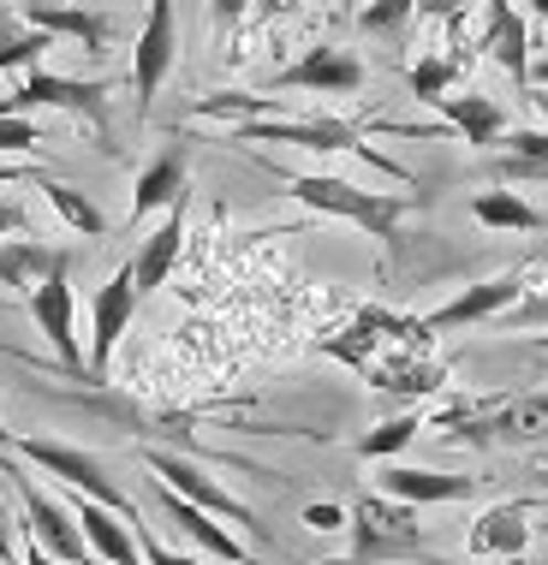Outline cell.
I'll return each instance as SVG.
<instances>
[{"mask_svg": "<svg viewBox=\"0 0 548 565\" xmlns=\"http://www.w3.org/2000/svg\"><path fill=\"white\" fill-rule=\"evenodd\" d=\"M19 19L30 30H49V36H72L84 54H102L114 42V19L108 12H89V7H60V0H24Z\"/></svg>", "mask_w": 548, "mask_h": 565, "instance_id": "cell-13", "label": "cell"}, {"mask_svg": "<svg viewBox=\"0 0 548 565\" xmlns=\"http://www.w3.org/2000/svg\"><path fill=\"white\" fill-rule=\"evenodd\" d=\"M525 7H530V12H537V19L548 24V0H525Z\"/></svg>", "mask_w": 548, "mask_h": 565, "instance_id": "cell-42", "label": "cell"}, {"mask_svg": "<svg viewBox=\"0 0 548 565\" xmlns=\"http://www.w3.org/2000/svg\"><path fill=\"white\" fill-rule=\"evenodd\" d=\"M519 292H525L519 274H495V280H477V286H465V292L453 298V303H441L430 322H423V333H453V328H471V322H489V316H500Z\"/></svg>", "mask_w": 548, "mask_h": 565, "instance_id": "cell-14", "label": "cell"}, {"mask_svg": "<svg viewBox=\"0 0 548 565\" xmlns=\"http://www.w3.org/2000/svg\"><path fill=\"white\" fill-rule=\"evenodd\" d=\"M471 477H441V470H418V465H388L382 470V494L405 500V507H441V500H465Z\"/></svg>", "mask_w": 548, "mask_h": 565, "instance_id": "cell-21", "label": "cell"}, {"mask_svg": "<svg viewBox=\"0 0 548 565\" xmlns=\"http://www.w3.org/2000/svg\"><path fill=\"white\" fill-rule=\"evenodd\" d=\"M471 7V0H418L423 19H460V12Z\"/></svg>", "mask_w": 548, "mask_h": 565, "instance_id": "cell-37", "label": "cell"}, {"mask_svg": "<svg viewBox=\"0 0 548 565\" xmlns=\"http://www.w3.org/2000/svg\"><path fill=\"white\" fill-rule=\"evenodd\" d=\"M525 84H537V89H548V54H542V60H530V72H525Z\"/></svg>", "mask_w": 548, "mask_h": 565, "instance_id": "cell-41", "label": "cell"}, {"mask_svg": "<svg viewBox=\"0 0 548 565\" xmlns=\"http://www.w3.org/2000/svg\"><path fill=\"white\" fill-rule=\"evenodd\" d=\"M423 547L418 512L393 494H363L352 507V565H382V559H411Z\"/></svg>", "mask_w": 548, "mask_h": 565, "instance_id": "cell-3", "label": "cell"}, {"mask_svg": "<svg viewBox=\"0 0 548 565\" xmlns=\"http://www.w3.org/2000/svg\"><path fill=\"white\" fill-rule=\"evenodd\" d=\"M54 49V36L49 30H30L19 12H7L0 7V72H30L42 54Z\"/></svg>", "mask_w": 548, "mask_h": 565, "instance_id": "cell-26", "label": "cell"}, {"mask_svg": "<svg viewBox=\"0 0 548 565\" xmlns=\"http://www.w3.org/2000/svg\"><path fill=\"white\" fill-rule=\"evenodd\" d=\"M42 196H49V209L72 226V233H84V238H102V233H108V215H102V209L89 203L84 191H72L66 179H42Z\"/></svg>", "mask_w": 548, "mask_h": 565, "instance_id": "cell-27", "label": "cell"}, {"mask_svg": "<svg viewBox=\"0 0 548 565\" xmlns=\"http://www.w3.org/2000/svg\"><path fill=\"white\" fill-rule=\"evenodd\" d=\"M304 524H310V530H340L346 512L340 507H304Z\"/></svg>", "mask_w": 548, "mask_h": 565, "instance_id": "cell-35", "label": "cell"}, {"mask_svg": "<svg viewBox=\"0 0 548 565\" xmlns=\"http://www.w3.org/2000/svg\"><path fill=\"white\" fill-rule=\"evenodd\" d=\"M281 185H286L293 203L316 209V215H334V221H352L370 238H393L400 233V215L411 209V196L363 191V185H352V179H334V173H281Z\"/></svg>", "mask_w": 548, "mask_h": 565, "instance_id": "cell-1", "label": "cell"}, {"mask_svg": "<svg viewBox=\"0 0 548 565\" xmlns=\"http://www.w3.org/2000/svg\"><path fill=\"white\" fill-rule=\"evenodd\" d=\"M430 108L447 119L453 131L465 137L471 149H495V137L507 131V114L495 108V96H477V89H460V96H441L430 102Z\"/></svg>", "mask_w": 548, "mask_h": 565, "instance_id": "cell-20", "label": "cell"}, {"mask_svg": "<svg viewBox=\"0 0 548 565\" xmlns=\"http://www.w3.org/2000/svg\"><path fill=\"white\" fill-rule=\"evenodd\" d=\"M12 488H19V500H24V536H36L60 565H89L96 554H89V542H84V530H78V518H72V507H60V500L42 488L30 470H19V458H12Z\"/></svg>", "mask_w": 548, "mask_h": 565, "instance_id": "cell-6", "label": "cell"}, {"mask_svg": "<svg viewBox=\"0 0 548 565\" xmlns=\"http://www.w3.org/2000/svg\"><path fill=\"white\" fill-rule=\"evenodd\" d=\"M418 429H423L418 417H388V423H376V429L358 440V458H370V465H382V458L405 452L411 440H418Z\"/></svg>", "mask_w": 548, "mask_h": 565, "instance_id": "cell-28", "label": "cell"}, {"mask_svg": "<svg viewBox=\"0 0 548 565\" xmlns=\"http://www.w3.org/2000/svg\"><path fill=\"white\" fill-rule=\"evenodd\" d=\"M477 49L489 54L507 78L525 84V72H530V30H525V19H519L513 0H483V42H477Z\"/></svg>", "mask_w": 548, "mask_h": 565, "instance_id": "cell-15", "label": "cell"}, {"mask_svg": "<svg viewBox=\"0 0 548 565\" xmlns=\"http://www.w3.org/2000/svg\"><path fill=\"white\" fill-rule=\"evenodd\" d=\"M548 440V393H525V399L500 405L489 423H483V440Z\"/></svg>", "mask_w": 548, "mask_h": 565, "instance_id": "cell-25", "label": "cell"}, {"mask_svg": "<svg viewBox=\"0 0 548 565\" xmlns=\"http://www.w3.org/2000/svg\"><path fill=\"white\" fill-rule=\"evenodd\" d=\"M12 447H19V458H30L36 470H49V477H60V482L72 488V494H89V500H102L108 512H119L126 524H137V507H131V500L114 488L108 465H102L96 452H84V447H66V440H42V435H19Z\"/></svg>", "mask_w": 548, "mask_h": 565, "instance_id": "cell-2", "label": "cell"}, {"mask_svg": "<svg viewBox=\"0 0 548 565\" xmlns=\"http://www.w3.org/2000/svg\"><path fill=\"white\" fill-rule=\"evenodd\" d=\"M471 215L483 226H495V233H542V209H530L519 191H477L471 196Z\"/></svg>", "mask_w": 548, "mask_h": 565, "instance_id": "cell-24", "label": "cell"}, {"mask_svg": "<svg viewBox=\"0 0 548 565\" xmlns=\"http://www.w3.org/2000/svg\"><path fill=\"white\" fill-rule=\"evenodd\" d=\"M530 547V524H525V507H489L471 524V554L477 559H519Z\"/></svg>", "mask_w": 548, "mask_h": 565, "instance_id": "cell-22", "label": "cell"}, {"mask_svg": "<svg viewBox=\"0 0 548 565\" xmlns=\"http://www.w3.org/2000/svg\"><path fill=\"white\" fill-rule=\"evenodd\" d=\"M36 143H42V126H36V119L0 114V156H30Z\"/></svg>", "mask_w": 548, "mask_h": 565, "instance_id": "cell-32", "label": "cell"}, {"mask_svg": "<svg viewBox=\"0 0 548 565\" xmlns=\"http://www.w3.org/2000/svg\"><path fill=\"white\" fill-rule=\"evenodd\" d=\"M191 185H186V143H167L156 161L137 173V185H131V221H144V215H156V209L167 203H179Z\"/></svg>", "mask_w": 548, "mask_h": 565, "instance_id": "cell-18", "label": "cell"}, {"mask_svg": "<svg viewBox=\"0 0 548 565\" xmlns=\"http://www.w3.org/2000/svg\"><path fill=\"white\" fill-rule=\"evenodd\" d=\"M173 42H179V30H173V0H149L144 36H137V49H131V89H137V114H149V108H156V96H161L167 72H173Z\"/></svg>", "mask_w": 548, "mask_h": 565, "instance_id": "cell-7", "label": "cell"}, {"mask_svg": "<svg viewBox=\"0 0 548 565\" xmlns=\"http://www.w3.org/2000/svg\"><path fill=\"white\" fill-rule=\"evenodd\" d=\"M453 78H460V66H453V60L423 54L418 66H411V96H418V102H441L453 89Z\"/></svg>", "mask_w": 548, "mask_h": 565, "instance_id": "cell-29", "label": "cell"}, {"mask_svg": "<svg viewBox=\"0 0 548 565\" xmlns=\"http://www.w3.org/2000/svg\"><path fill=\"white\" fill-rule=\"evenodd\" d=\"M24 565H60L54 554H49V547H42L36 536H24Z\"/></svg>", "mask_w": 548, "mask_h": 565, "instance_id": "cell-40", "label": "cell"}, {"mask_svg": "<svg viewBox=\"0 0 548 565\" xmlns=\"http://www.w3.org/2000/svg\"><path fill=\"white\" fill-rule=\"evenodd\" d=\"M245 7H251V0H209V12H215V24H221V30L245 19Z\"/></svg>", "mask_w": 548, "mask_h": 565, "instance_id": "cell-39", "label": "cell"}, {"mask_svg": "<svg viewBox=\"0 0 548 565\" xmlns=\"http://www.w3.org/2000/svg\"><path fill=\"white\" fill-rule=\"evenodd\" d=\"M530 102H537V108H542V119H548V89H537V96H530Z\"/></svg>", "mask_w": 548, "mask_h": 565, "instance_id": "cell-43", "label": "cell"}, {"mask_svg": "<svg viewBox=\"0 0 548 565\" xmlns=\"http://www.w3.org/2000/svg\"><path fill=\"white\" fill-rule=\"evenodd\" d=\"M19 179H30V185H42V167H24V161H0V185H19Z\"/></svg>", "mask_w": 548, "mask_h": 565, "instance_id": "cell-34", "label": "cell"}, {"mask_svg": "<svg viewBox=\"0 0 548 565\" xmlns=\"http://www.w3.org/2000/svg\"><path fill=\"white\" fill-rule=\"evenodd\" d=\"M72 518H78V530H84V542H89V554L96 559H108V565H144V547H137V524H126L119 512H108L102 500H66Z\"/></svg>", "mask_w": 548, "mask_h": 565, "instance_id": "cell-12", "label": "cell"}, {"mask_svg": "<svg viewBox=\"0 0 548 565\" xmlns=\"http://www.w3.org/2000/svg\"><path fill=\"white\" fill-rule=\"evenodd\" d=\"M12 233H30V221H24V209L19 203H0V238H12Z\"/></svg>", "mask_w": 548, "mask_h": 565, "instance_id": "cell-36", "label": "cell"}, {"mask_svg": "<svg viewBox=\"0 0 548 565\" xmlns=\"http://www.w3.org/2000/svg\"><path fill=\"white\" fill-rule=\"evenodd\" d=\"M179 244H186V196L179 203H167V221L149 233L144 244H137V256H131V280H137V298H149L156 286L173 274L179 263Z\"/></svg>", "mask_w": 548, "mask_h": 565, "instance_id": "cell-16", "label": "cell"}, {"mask_svg": "<svg viewBox=\"0 0 548 565\" xmlns=\"http://www.w3.org/2000/svg\"><path fill=\"white\" fill-rule=\"evenodd\" d=\"M0 303H7V298H0Z\"/></svg>", "mask_w": 548, "mask_h": 565, "instance_id": "cell-45", "label": "cell"}, {"mask_svg": "<svg viewBox=\"0 0 548 565\" xmlns=\"http://www.w3.org/2000/svg\"><path fill=\"white\" fill-rule=\"evenodd\" d=\"M137 547H144V565H197L186 554H173V547H161L156 536H144V530H137Z\"/></svg>", "mask_w": 548, "mask_h": 565, "instance_id": "cell-33", "label": "cell"}, {"mask_svg": "<svg viewBox=\"0 0 548 565\" xmlns=\"http://www.w3.org/2000/svg\"><path fill=\"white\" fill-rule=\"evenodd\" d=\"M542 345H548V340H542Z\"/></svg>", "mask_w": 548, "mask_h": 565, "instance_id": "cell-46", "label": "cell"}, {"mask_svg": "<svg viewBox=\"0 0 548 565\" xmlns=\"http://www.w3.org/2000/svg\"><path fill=\"white\" fill-rule=\"evenodd\" d=\"M233 143H293V149H323V156H363L370 167H382V173H400L346 119H251V126L233 131Z\"/></svg>", "mask_w": 548, "mask_h": 565, "instance_id": "cell-5", "label": "cell"}, {"mask_svg": "<svg viewBox=\"0 0 548 565\" xmlns=\"http://www.w3.org/2000/svg\"><path fill=\"white\" fill-rule=\"evenodd\" d=\"M495 173L507 185H542L548 179V131H500L495 137Z\"/></svg>", "mask_w": 548, "mask_h": 565, "instance_id": "cell-23", "label": "cell"}, {"mask_svg": "<svg viewBox=\"0 0 548 565\" xmlns=\"http://www.w3.org/2000/svg\"><path fill=\"white\" fill-rule=\"evenodd\" d=\"M197 114L203 119H226V114H274V96H239V89H226V96H203L197 102Z\"/></svg>", "mask_w": 548, "mask_h": 565, "instance_id": "cell-31", "label": "cell"}, {"mask_svg": "<svg viewBox=\"0 0 548 565\" xmlns=\"http://www.w3.org/2000/svg\"><path fill=\"white\" fill-rule=\"evenodd\" d=\"M30 108H60V114H78L84 126H96L108 137V84H89V78H54V72L30 66L19 84H12V96L0 102V114H19L30 119Z\"/></svg>", "mask_w": 548, "mask_h": 565, "instance_id": "cell-4", "label": "cell"}, {"mask_svg": "<svg viewBox=\"0 0 548 565\" xmlns=\"http://www.w3.org/2000/svg\"><path fill=\"white\" fill-rule=\"evenodd\" d=\"M131 316H137V280H131V263H126V268L108 274V286H96V310H89V351H84L89 375L108 370V358H114L119 333L131 328Z\"/></svg>", "mask_w": 548, "mask_h": 565, "instance_id": "cell-10", "label": "cell"}, {"mask_svg": "<svg viewBox=\"0 0 548 565\" xmlns=\"http://www.w3.org/2000/svg\"><path fill=\"white\" fill-rule=\"evenodd\" d=\"M411 12H418V0H370V7L358 12V30H370V36H400L411 24Z\"/></svg>", "mask_w": 548, "mask_h": 565, "instance_id": "cell-30", "label": "cell"}, {"mask_svg": "<svg viewBox=\"0 0 548 565\" xmlns=\"http://www.w3.org/2000/svg\"><path fill=\"white\" fill-rule=\"evenodd\" d=\"M144 465L156 470V482H161V488H173L179 500L203 507L209 518H226V524H245V530H256V518H251L245 500H233V494H226V488H221L215 477H203V470H197L191 458H179V452H144Z\"/></svg>", "mask_w": 548, "mask_h": 565, "instance_id": "cell-8", "label": "cell"}, {"mask_svg": "<svg viewBox=\"0 0 548 565\" xmlns=\"http://www.w3.org/2000/svg\"><path fill=\"white\" fill-rule=\"evenodd\" d=\"M30 316H36L42 340L54 345V358L66 363L72 375H89L84 345H78V322H72V263H66V268H54L49 280H42L36 292H30Z\"/></svg>", "mask_w": 548, "mask_h": 565, "instance_id": "cell-9", "label": "cell"}, {"mask_svg": "<svg viewBox=\"0 0 548 565\" xmlns=\"http://www.w3.org/2000/svg\"><path fill=\"white\" fill-rule=\"evenodd\" d=\"M12 559H19V542H12V512L0 500V565H12Z\"/></svg>", "mask_w": 548, "mask_h": 565, "instance_id": "cell-38", "label": "cell"}, {"mask_svg": "<svg viewBox=\"0 0 548 565\" xmlns=\"http://www.w3.org/2000/svg\"><path fill=\"white\" fill-rule=\"evenodd\" d=\"M156 488H161V482H156ZM161 518H167V524H179V530H186V536H191L197 547H203L209 559L251 565V554L239 547V536H226V530H221V518H209L203 507H191V500H179L173 488H161Z\"/></svg>", "mask_w": 548, "mask_h": 565, "instance_id": "cell-17", "label": "cell"}, {"mask_svg": "<svg viewBox=\"0 0 548 565\" xmlns=\"http://www.w3.org/2000/svg\"><path fill=\"white\" fill-rule=\"evenodd\" d=\"M0 447H12V429H7V423H0Z\"/></svg>", "mask_w": 548, "mask_h": 565, "instance_id": "cell-44", "label": "cell"}, {"mask_svg": "<svg viewBox=\"0 0 548 565\" xmlns=\"http://www.w3.org/2000/svg\"><path fill=\"white\" fill-rule=\"evenodd\" d=\"M274 89H310V96H358L363 89V60L352 49H334V42H323V49H310L298 60V66H286L281 78H274Z\"/></svg>", "mask_w": 548, "mask_h": 565, "instance_id": "cell-11", "label": "cell"}, {"mask_svg": "<svg viewBox=\"0 0 548 565\" xmlns=\"http://www.w3.org/2000/svg\"><path fill=\"white\" fill-rule=\"evenodd\" d=\"M72 256L60 250V244H42V238H0V286H19V292L30 298L42 280H49L54 268H66Z\"/></svg>", "mask_w": 548, "mask_h": 565, "instance_id": "cell-19", "label": "cell"}]
</instances>
